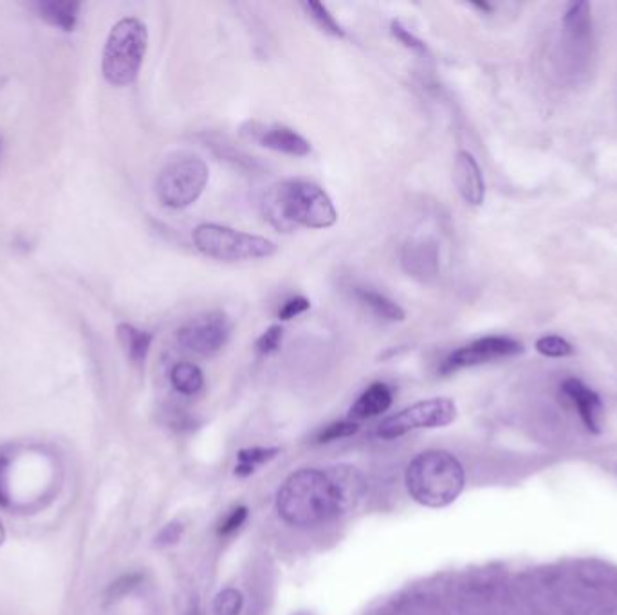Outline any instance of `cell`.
I'll return each instance as SVG.
<instances>
[{
	"instance_id": "6da1fadb",
	"label": "cell",
	"mask_w": 617,
	"mask_h": 615,
	"mask_svg": "<svg viewBox=\"0 0 617 615\" xmlns=\"http://www.w3.org/2000/svg\"><path fill=\"white\" fill-rule=\"evenodd\" d=\"M352 468L300 469L278 489L277 511L293 527H316L345 515L361 496Z\"/></svg>"
},
{
	"instance_id": "7a4b0ae2",
	"label": "cell",
	"mask_w": 617,
	"mask_h": 615,
	"mask_svg": "<svg viewBox=\"0 0 617 615\" xmlns=\"http://www.w3.org/2000/svg\"><path fill=\"white\" fill-rule=\"evenodd\" d=\"M262 212L278 231H293L296 226L325 230L338 221L331 197L318 184L309 181H286L271 186L264 193Z\"/></svg>"
},
{
	"instance_id": "3957f363",
	"label": "cell",
	"mask_w": 617,
	"mask_h": 615,
	"mask_svg": "<svg viewBox=\"0 0 617 615\" xmlns=\"http://www.w3.org/2000/svg\"><path fill=\"white\" fill-rule=\"evenodd\" d=\"M405 480L406 489L417 504L441 509L459 498L466 475L455 455L432 450L417 455L408 464Z\"/></svg>"
},
{
	"instance_id": "277c9868",
	"label": "cell",
	"mask_w": 617,
	"mask_h": 615,
	"mask_svg": "<svg viewBox=\"0 0 617 615\" xmlns=\"http://www.w3.org/2000/svg\"><path fill=\"white\" fill-rule=\"evenodd\" d=\"M148 46L147 26L139 19H123L111 29L103 49V78L114 87L136 82Z\"/></svg>"
},
{
	"instance_id": "5b68a950",
	"label": "cell",
	"mask_w": 617,
	"mask_h": 615,
	"mask_svg": "<svg viewBox=\"0 0 617 615\" xmlns=\"http://www.w3.org/2000/svg\"><path fill=\"white\" fill-rule=\"evenodd\" d=\"M195 248L206 257L222 260V262H244L275 255V242L249 235L242 231L231 230L221 224H199L192 233Z\"/></svg>"
},
{
	"instance_id": "8992f818",
	"label": "cell",
	"mask_w": 617,
	"mask_h": 615,
	"mask_svg": "<svg viewBox=\"0 0 617 615\" xmlns=\"http://www.w3.org/2000/svg\"><path fill=\"white\" fill-rule=\"evenodd\" d=\"M208 165L199 157H185L165 166L157 175L159 201L172 210H183L199 201L208 184Z\"/></svg>"
},
{
	"instance_id": "52a82bcc",
	"label": "cell",
	"mask_w": 617,
	"mask_h": 615,
	"mask_svg": "<svg viewBox=\"0 0 617 615\" xmlns=\"http://www.w3.org/2000/svg\"><path fill=\"white\" fill-rule=\"evenodd\" d=\"M457 419V406L448 397L428 399L412 404L399 414L392 415L379 424L378 435L383 439H396L421 428H443Z\"/></svg>"
},
{
	"instance_id": "ba28073f",
	"label": "cell",
	"mask_w": 617,
	"mask_h": 615,
	"mask_svg": "<svg viewBox=\"0 0 617 615\" xmlns=\"http://www.w3.org/2000/svg\"><path fill=\"white\" fill-rule=\"evenodd\" d=\"M230 318L224 313H208L197 316L177 332V341L183 349L197 356L210 358L228 343L231 336Z\"/></svg>"
},
{
	"instance_id": "9c48e42d",
	"label": "cell",
	"mask_w": 617,
	"mask_h": 615,
	"mask_svg": "<svg viewBox=\"0 0 617 615\" xmlns=\"http://www.w3.org/2000/svg\"><path fill=\"white\" fill-rule=\"evenodd\" d=\"M524 352V345L520 341L507 336H488L473 341L466 347L452 352L444 359L441 365V374H452L462 368L477 367L495 359L513 358Z\"/></svg>"
},
{
	"instance_id": "30bf717a",
	"label": "cell",
	"mask_w": 617,
	"mask_h": 615,
	"mask_svg": "<svg viewBox=\"0 0 617 615\" xmlns=\"http://www.w3.org/2000/svg\"><path fill=\"white\" fill-rule=\"evenodd\" d=\"M401 264L410 276L432 282L439 275V248L432 239L408 240L401 253Z\"/></svg>"
},
{
	"instance_id": "8fae6325",
	"label": "cell",
	"mask_w": 617,
	"mask_h": 615,
	"mask_svg": "<svg viewBox=\"0 0 617 615\" xmlns=\"http://www.w3.org/2000/svg\"><path fill=\"white\" fill-rule=\"evenodd\" d=\"M453 179L455 186L461 193L462 199L471 206H480L486 197V184L482 177L479 163L470 152L461 150L455 156V168H453Z\"/></svg>"
},
{
	"instance_id": "7c38bea8",
	"label": "cell",
	"mask_w": 617,
	"mask_h": 615,
	"mask_svg": "<svg viewBox=\"0 0 617 615\" xmlns=\"http://www.w3.org/2000/svg\"><path fill=\"white\" fill-rule=\"evenodd\" d=\"M563 394L571 399L574 406L578 408L581 421L587 426V430L592 433H599L601 426V414H603V404L599 395L590 390L589 386L583 385L580 379H565L562 385Z\"/></svg>"
},
{
	"instance_id": "4fadbf2b",
	"label": "cell",
	"mask_w": 617,
	"mask_h": 615,
	"mask_svg": "<svg viewBox=\"0 0 617 615\" xmlns=\"http://www.w3.org/2000/svg\"><path fill=\"white\" fill-rule=\"evenodd\" d=\"M258 141L262 147L271 148L287 156L304 157L311 152V143L298 132L287 127H269L260 130Z\"/></svg>"
},
{
	"instance_id": "5bb4252c",
	"label": "cell",
	"mask_w": 617,
	"mask_h": 615,
	"mask_svg": "<svg viewBox=\"0 0 617 615\" xmlns=\"http://www.w3.org/2000/svg\"><path fill=\"white\" fill-rule=\"evenodd\" d=\"M392 390L385 383H374L370 385L360 399L350 408V417L352 419H372L378 415L385 414L390 404H392Z\"/></svg>"
},
{
	"instance_id": "9a60e30c",
	"label": "cell",
	"mask_w": 617,
	"mask_h": 615,
	"mask_svg": "<svg viewBox=\"0 0 617 615\" xmlns=\"http://www.w3.org/2000/svg\"><path fill=\"white\" fill-rule=\"evenodd\" d=\"M38 13L42 19L47 20L51 26L73 31L78 20L80 4L71 0H42L37 4Z\"/></svg>"
},
{
	"instance_id": "2e32d148",
	"label": "cell",
	"mask_w": 617,
	"mask_h": 615,
	"mask_svg": "<svg viewBox=\"0 0 617 615\" xmlns=\"http://www.w3.org/2000/svg\"><path fill=\"white\" fill-rule=\"evenodd\" d=\"M356 298L365 307H369L370 311L376 314L378 318H383L387 322H403L405 320V311L396 302L387 298L385 294L360 287V289H356Z\"/></svg>"
},
{
	"instance_id": "e0dca14e",
	"label": "cell",
	"mask_w": 617,
	"mask_h": 615,
	"mask_svg": "<svg viewBox=\"0 0 617 615\" xmlns=\"http://www.w3.org/2000/svg\"><path fill=\"white\" fill-rule=\"evenodd\" d=\"M118 338L121 345L127 350L129 358L134 363H143L148 356V350L152 345V334L147 331H139L134 325L120 323L118 325Z\"/></svg>"
},
{
	"instance_id": "ac0fdd59",
	"label": "cell",
	"mask_w": 617,
	"mask_h": 615,
	"mask_svg": "<svg viewBox=\"0 0 617 615\" xmlns=\"http://www.w3.org/2000/svg\"><path fill=\"white\" fill-rule=\"evenodd\" d=\"M170 381L179 394L194 395L203 388L204 376L194 363H177L170 372Z\"/></svg>"
},
{
	"instance_id": "d6986e66",
	"label": "cell",
	"mask_w": 617,
	"mask_h": 615,
	"mask_svg": "<svg viewBox=\"0 0 617 615\" xmlns=\"http://www.w3.org/2000/svg\"><path fill=\"white\" fill-rule=\"evenodd\" d=\"M563 26L574 40H585L589 37L590 26H592L589 2L571 4L569 10L565 13V17H563Z\"/></svg>"
},
{
	"instance_id": "ffe728a7",
	"label": "cell",
	"mask_w": 617,
	"mask_h": 615,
	"mask_svg": "<svg viewBox=\"0 0 617 615\" xmlns=\"http://www.w3.org/2000/svg\"><path fill=\"white\" fill-rule=\"evenodd\" d=\"M304 8L325 33H329L332 37H345V29L341 28L322 2H304Z\"/></svg>"
},
{
	"instance_id": "44dd1931",
	"label": "cell",
	"mask_w": 617,
	"mask_h": 615,
	"mask_svg": "<svg viewBox=\"0 0 617 615\" xmlns=\"http://www.w3.org/2000/svg\"><path fill=\"white\" fill-rule=\"evenodd\" d=\"M278 450H269V448H251V450L240 451V464L235 469L237 475H249L255 471L257 464H264L268 460L273 459L277 455Z\"/></svg>"
},
{
	"instance_id": "7402d4cb",
	"label": "cell",
	"mask_w": 617,
	"mask_h": 615,
	"mask_svg": "<svg viewBox=\"0 0 617 615\" xmlns=\"http://www.w3.org/2000/svg\"><path fill=\"white\" fill-rule=\"evenodd\" d=\"M536 352H540L545 358H567L574 349L571 343L563 340L560 336H542L535 343Z\"/></svg>"
},
{
	"instance_id": "603a6c76",
	"label": "cell",
	"mask_w": 617,
	"mask_h": 615,
	"mask_svg": "<svg viewBox=\"0 0 617 615\" xmlns=\"http://www.w3.org/2000/svg\"><path fill=\"white\" fill-rule=\"evenodd\" d=\"M244 605V597L237 588H226L215 599V614L239 615Z\"/></svg>"
},
{
	"instance_id": "cb8c5ba5",
	"label": "cell",
	"mask_w": 617,
	"mask_h": 615,
	"mask_svg": "<svg viewBox=\"0 0 617 615\" xmlns=\"http://www.w3.org/2000/svg\"><path fill=\"white\" fill-rule=\"evenodd\" d=\"M356 432H358V424L352 423V421H341V423H334L331 424V426H327V428L318 435V441H338V439H345V437H350V435H354Z\"/></svg>"
},
{
	"instance_id": "d4e9b609",
	"label": "cell",
	"mask_w": 617,
	"mask_h": 615,
	"mask_svg": "<svg viewBox=\"0 0 617 615\" xmlns=\"http://www.w3.org/2000/svg\"><path fill=\"white\" fill-rule=\"evenodd\" d=\"M284 338V329L280 325H271L257 341V350L260 354H273L278 350Z\"/></svg>"
},
{
	"instance_id": "484cf974",
	"label": "cell",
	"mask_w": 617,
	"mask_h": 615,
	"mask_svg": "<svg viewBox=\"0 0 617 615\" xmlns=\"http://www.w3.org/2000/svg\"><path fill=\"white\" fill-rule=\"evenodd\" d=\"M392 35L401 42V44H405L408 49H412L415 53H421V55H426V46H424L423 40H419V38L412 35L408 29L403 28L399 22H392Z\"/></svg>"
},
{
	"instance_id": "4316f807",
	"label": "cell",
	"mask_w": 617,
	"mask_h": 615,
	"mask_svg": "<svg viewBox=\"0 0 617 615\" xmlns=\"http://www.w3.org/2000/svg\"><path fill=\"white\" fill-rule=\"evenodd\" d=\"M311 307V302L304 298V296H295V298H291V300H287L284 305H282V309H280V320H284V322H289V320H293L296 316H300V314H304L307 309Z\"/></svg>"
},
{
	"instance_id": "83f0119b",
	"label": "cell",
	"mask_w": 617,
	"mask_h": 615,
	"mask_svg": "<svg viewBox=\"0 0 617 615\" xmlns=\"http://www.w3.org/2000/svg\"><path fill=\"white\" fill-rule=\"evenodd\" d=\"M246 518H248V509H246V507H237V509H233L230 516H228V518L222 522L221 527H219V534H221V536H228V534L235 533V531L240 529L242 524L246 522Z\"/></svg>"
},
{
	"instance_id": "f1b7e54d",
	"label": "cell",
	"mask_w": 617,
	"mask_h": 615,
	"mask_svg": "<svg viewBox=\"0 0 617 615\" xmlns=\"http://www.w3.org/2000/svg\"><path fill=\"white\" fill-rule=\"evenodd\" d=\"M8 459L0 455V505L10 504V491H8Z\"/></svg>"
},
{
	"instance_id": "f546056e",
	"label": "cell",
	"mask_w": 617,
	"mask_h": 615,
	"mask_svg": "<svg viewBox=\"0 0 617 615\" xmlns=\"http://www.w3.org/2000/svg\"><path fill=\"white\" fill-rule=\"evenodd\" d=\"M179 534H181V525L179 527H174V525H168L165 527V531L161 533V538H165V542L163 543H174L177 538H179ZM159 538V540H161Z\"/></svg>"
},
{
	"instance_id": "4dcf8cb0",
	"label": "cell",
	"mask_w": 617,
	"mask_h": 615,
	"mask_svg": "<svg viewBox=\"0 0 617 615\" xmlns=\"http://www.w3.org/2000/svg\"><path fill=\"white\" fill-rule=\"evenodd\" d=\"M4 538H6V531H4V525L0 522V545L4 543Z\"/></svg>"
}]
</instances>
